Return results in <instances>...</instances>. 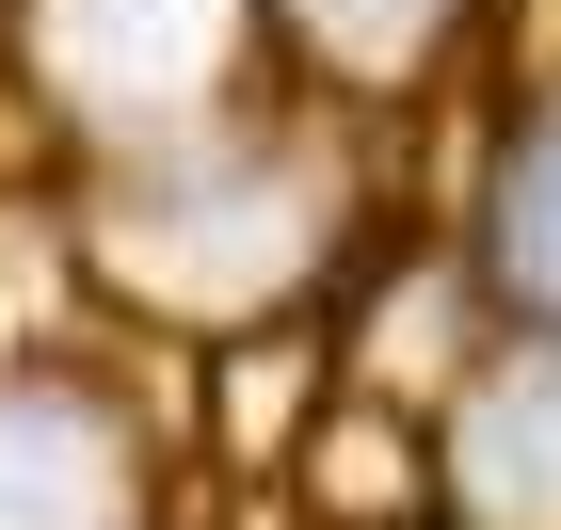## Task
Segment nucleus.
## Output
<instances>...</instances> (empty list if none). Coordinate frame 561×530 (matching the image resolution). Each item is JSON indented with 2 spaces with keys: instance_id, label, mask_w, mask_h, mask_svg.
I'll return each mask as SVG.
<instances>
[{
  "instance_id": "nucleus-1",
  "label": "nucleus",
  "mask_w": 561,
  "mask_h": 530,
  "mask_svg": "<svg viewBox=\"0 0 561 530\" xmlns=\"http://www.w3.org/2000/svg\"><path fill=\"white\" fill-rule=\"evenodd\" d=\"M209 33H225V0H48V48H65V81H81V97H129V113L193 97Z\"/></svg>"
},
{
  "instance_id": "nucleus-2",
  "label": "nucleus",
  "mask_w": 561,
  "mask_h": 530,
  "mask_svg": "<svg viewBox=\"0 0 561 530\" xmlns=\"http://www.w3.org/2000/svg\"><path fill=\"white\" fill-rule=\"evenodd\" d=\"M129 515V466L81 402H33L0 386V530H113Z\"/></svg>"
},
{
  "instance_id": "nucleus-3",
  "label": "nucleus",
  "mask_w": 561,
  "mask_h": 530,
  "mask_svg": "<svg viewBox=\"0 0 561 530\" xmlns=\"http://www.w3.org/2000/svg\"><path fill=\"white\" fill-rule=\"evenodd\" d=\"M466 483H481V515L561 530V370H497L466 402Z\"/></svg>"
},
{
  "instance_id": "nucleus-4",
  "label": "nucleus",
  "mask_w": 561,
  "mask_h": 530,
  "mask_svg": "<svg viewBox=\"0 0 561 530\" xmlns=\"http://www.w3.org/2000/svg\"><path fill=\"white\" fill-rule=\"evenodd\" d=\"M514 273H529V290L561 306V145H546V161L514 177Z\"/></svg>"
},
{
  "instance_id": "nucleus-5",
  "label": "nucleus",
  "mask_w": 561,
  "mask_h": 530,
  "mask_svg": "<svg viewBox=\"0 0 561 530\" xmlns=\"http://www.w3.org/2000/svg\"><path fill=\"white\" fill-rule=\"evenodd\" d=\"M305 16H321L337 48H417L433 33V0H305Z\"/></svg>"
}]
</instances>
